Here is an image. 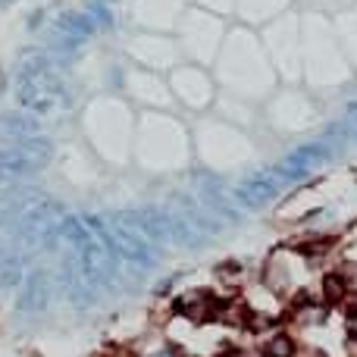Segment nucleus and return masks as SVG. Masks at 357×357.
<instances>
[{
  "instance_id": "39448f33",
  "label": "nucleus",
  "mask_w": 357,
  "mask_h": 357,
  "mask_svg": "<svg viewBox=\"0 0 357 357\" xmlns=\"http://www.w3.org/2000/svg\"><path fill=\"white\" fill-rule=\"evenodd\" d=\"M348 336H351V342H357V313H348Z\"/></svg>"
},
{
  "instance_id": "423d86ee",
  "label": "nucleus",
  "mask_w": 357,
  "mask_h": 357,
  "mask_svg": "<svg viewBox=\"0 0 357 357\" xmlns=\"http://www.w3.org/2000/svg\"><path fill=\"white\" fill-rule=\"evenodd\" d=\"M301 357H323V354H320V351H313V348H304Z\"/></svg>"
},
{
  "instance_id": "7ed1b4c3",
  "label": "nucleus",
  "mask_w": 357,
  "mask_h": 357,
  "mask_svg": "<svg viewBox=\"0 0 357 357\" xmlns=\"http://www.w3.org/2000/svg\"><path fill=\"white\" fill-rule=\"evenodd\" d=\"M348 295V289H345V282L336 276V273H329V276L323 279V298H326V304H342V298Z\"/></svg>"
},
{
  "instance_id": "f03ea898",
  "label": "nucleus",
  "mask_w": 357,
  "mask_h": 357,
  "mask_svg": "<svg viewBox=\"0 0 357 357\" xmlns=\"http://www.w3.org/2000/svg\"><path fill=\"white\" fill-rule=\"evenodd\" d=\"M295 354H298V345L289 332H279L270 342H263V357H295Z\"/></svg>"
},
{
  "instance_id": "20e7f679",
  "label": "nucleus",
  "mask_w": 357,
  "mask_h": 357,
  "mask_svg": "<svg viewBox=\"0 0 357 357\" xmlns=\"http://www.w3.org/2000/svg\"><path fill=\"white\" fill-rule=\"evenodd\" d=\"M336 276L342 279L345 289H348V291H357V263H342Z\"/></svg>"
},
{
  "instance_id": "f257e3e1",
  "label": "nucleus",
  "mask_w": 357,
  "mask_h": 357,
  "mask_svg": "<svg viewBox=\"0 0 357 357\" xmlns=\"http://www.w3.org/2000/svg\"><path fill=\"white\" fill-rule=\"evenodd\" d=\"M220 298H213L210 291H189L185 298L175 301L179 317L195 320V323H207V320H220Z\"/></svg>"
}]
</instances>
